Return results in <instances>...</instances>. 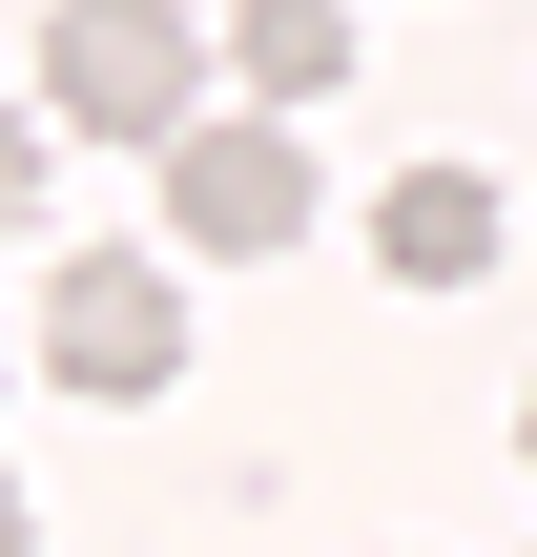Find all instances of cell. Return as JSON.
Segmentation results:
<instances>
[{"instance_id": "6da1fadb", "label": "cell", "mask_w": 537, "mask_h": 557, "mask_svg": "<svg viewBox=\"0 0 537 557\" xmlns=\"http://www.w3.org/2000/svg\"><path fill=\"white\" fill-rule=\"evenodd\" d=\"M186 83H207L186 0H62V21H41V103H62L83 145H145V165H166V145L207 124Z\"/></svg>"}, {"instance_id": "7a4b0ae2", "label": "cell", "mask_w": 537, "mask_h": 557, "mask_svg": "<svg viewBox=\"0 0 537 557\" xmlns=\"http://www.w3.org/2000/svg\"><path fill=\"white\" fill-rule=\"evenodd\" d=\"M41 372H62L83 413L166 393V372H186V289H166L145 248H62V269H41Z\"/></svg>"}, {"instance_id": "3957f363", "label": "cell", "mask_w": 537, "mask_h": 557, "mask_svg": "<svg viewBox=\"0 0 537 557\" xmlns=\"http://www.w3.org/2000/svg\"><path fill=\"white\" fill-rule=\"evenodd\" d=\"M290 227H310V145H290V103H248V124H186V145H166V248L269 269Z\"/></svg>"}, {"instance_id": "277c9868", "label": "cell", "mask_w": 537, "mask_h": 557, "mask_svg": "<svg viewBox=\"0 0 537 557\" xmlns=\"http://www.w3.org/2000/svg\"><path fill=\"white\" fill-rule=\"evenodd\" d=\"M373 269L393 289H476L497 269V165H393L373 186Z\"/></svg>"}, {"instance_id": "5b68a950", "label": "cell", "mask_w": 537, "mask_h": 557, "mask_svg": "<svg viewBox=\"0 0 537 557\" xmlns=\"http://www.w3.org/2000/svg\"><path fill=\"white\" fill-rule=\"evenodd\" d=\"M228 83H248V103H331V83H352V0H248V21H228Z\"/></svg>"}, {"instance_id": "8992f818", "label": "cell", "mask_w": 537, "mask_h": 557, "mask_svg": "<svg viewBox=\"0 0 537 557\" xmlns=\"http://www.w3.org/2000/svg\"><path fill=\"white\" fill-rule=\"evenodd\" d=\"M21 207H41V124L0 103V248H21Z\"/></svg>"}, {"instance_id": "52a82bcc", "label": "cell", "mask_w": 537, "mask_h": 557, "mask_svg": "<svg viewBox=\"0 0 537 557\" xmlns=\"http://www.w3.org/2000/svg\"><path fill=\"white\" fill-rule=\"evenodd\" d=\"M21 537H41V517H21V475H0V557H21Z\"/></svg>"}, {"instance_id": "ba28073f", "label": "cell", "mask_w": 537, "mask_h": 557, "mask_svg": "<svg viewBox=\"0 0 537 557\" xmlns=\"http://www.w3.org/2000/svg\"><path fill=\"white\" fill-rule=\"evenodd\" d=\"M517 455H537V393H517Z\"/></svg>"}]
</instances>
